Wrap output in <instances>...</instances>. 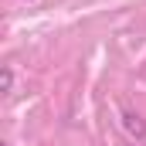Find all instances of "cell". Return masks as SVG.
Listing matches in <instances>:
<instances>
[{"mask_svg":"<svg viewBox=\"0 0 146 146\" xmlns=\"http://www.w3.org/2000/svg\"><path fill=\"white\" fill-rule=\"evenodd\" d=\"M10 88H14V72H10V68H3V72H0V92H3V95H10Z\"/></svg>","mask_w":146,"mask_h":146,"instance_id":"1","label":"cell"},{"mask_svg":"<svg viewBox=\"0 0 146 146\" xmlns=\"http://www.w3.org/2000/svg\"><path fill=\"white\" fill-rule=\"evenodd\" d=\"M126 129H129V133H139V136H143V122H139V115L126 112Z\"/></svg>","mask_w":146,"mask_h":146,"instance_id":"2","label":"cell"}]
</instances>
